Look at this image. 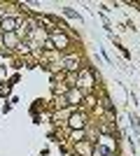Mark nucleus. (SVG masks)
Masks as SVG:
<instances>
[{
	"instance_id": "nucleus-1",
	"label": "nucleus",
	"mask_w": 140,
	"mask_h": 156,
	"mask_svg": "<svg viewBox=\"0 0 140 156\" xmlns=\"http://www.w3.org/2000/svg\"><path fill=\"white\" fill-rule=\"evenodd\" d=\"M82 123H84V119H82L80 114H75L73 119H70V126H73V128H77V126H82Z\"/></svg>"
},
{
	"instance_id": "nucleus-2",
	"label": "nucleus",
	"mask_w": 140,
	"mask_h": 156,
	"mask_svg": "<svg viewBox=\"0 0 140 156\" xmlns=\"http://www.w3.org/2000/svg\"><path fill=\"white\" fill-rule=\"evenodd\" d=\"M2 28H5V30H12V28H14V21H12V19L2 21Z\"/></svg>"
}]
</instances>
